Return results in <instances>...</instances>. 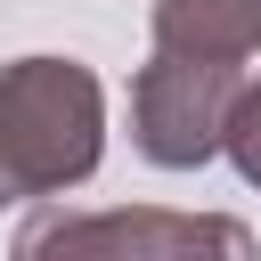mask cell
Masks as SVG:
<instances>
[{"label":"cell","instance_id":"cell-1","mask_svg":"<svg viewBox=\"0 0 261 261\" xmlns=\"http://www.w3.org/2000/svg\"><path fill=\"white\" fill-rule=\"evenodd\" d=\"M106 155V90L82 57L0 65V204L65 196Z\"/></svg>","mask_w":261,"mask_h":261},{"label":"cell","instance_id":"cell-2","mask_svg":"<svg viewBox=\"0 0 261 261\" xmlns=\"http://www.w3.org/2000/svg\"><path fill=\"white\" fill-rule=\"evenodd\" d=\"M245 65H188V57H147L130 82V147L163 171H196L220 155L228 106H237Z\"/></svg>","mask_w":261,"mask_h":261},{"label":"cell","instance_id":"cell-3","mask_svg":"<svg viewBox=\"0 0 261 261\" xmlns=\"http://www.w3.org/2000/svg\"><path fill=\"white\" fill-rule=\"evenodd\" d=\"M171 212L163 204H41L24 212L8 261H163Z\"/></svg>","mask_w":261,"mask_h":261},{"label":"cell","instance_id":"cell-4","mask_svg":"<svg viewBox=\"0 0 261 261\" xmlns=\"http://www.w3.org/2000/svg\"><path fill=\"white\" fill-rule=\"evenodd\" d=\"M261 41V0H155V57L245 65Z\"/></svg>","mask_w":261,"mask_h":261},{"label":"cell","instance_id":"cell-5","mask_svg":"<svg viewBox=\"0 0 261 261\" xmlns=\"http://www.w3.org/2000/svg\"><path fill=\"white\" fill-rule=\"evenodd\" d=\"M163 261H261V245H253V228L228 220V212H171Z\"/></svg>","mask_w":261,"mask_h":261},{"label":"cell","instance_id":"cell-6","mask_svg":"<svg viewBox=\"0 0 261 261\" xmlns=\"http://www.w3.org/2000/svg\"><path fill=\"white\" fill-rule=\"evenodd\" d=\"M220 155L237 163L245 188H261V41H253V57H245V82H237V106H228Z\"/></svg>","mask_w":261,"mask_h":261}]
</instances>
